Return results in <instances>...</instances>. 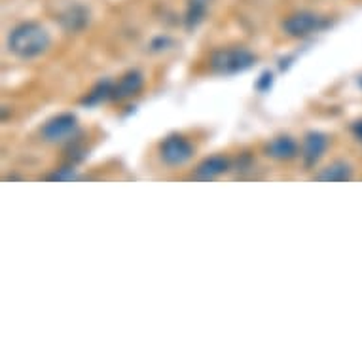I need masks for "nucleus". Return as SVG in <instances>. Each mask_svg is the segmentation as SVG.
<instances>
[{"mask_svg":"<svg viewBox=\"0 0 362 362\" xmlns=\"http://www.w3.org/2000/svg\"><path fill=\"white\" fill-rule=\"evenodd\" d=\"M49 33L35 21L18 25L8 36V49L21 59H35L49 48Z\"/></svg>","mask_w":362,"mask_h":362,"instance_id":"1","label":"nucleus"},{"mask_svg":"<svg viewBox=\"0 0 362 362\" xmlns=\"http://www.w3.org/2000/svg\"><path fill=\"white\" fill-rule=\"evenodd\" d=\"M256 63V55L245 48L218 49L211 55V69L216 74H238V72L249 71Z\"/></svg>","mask_w":362,"mask_h":362,"instance_id":"2","label":"nucleus"},{"mask_svg":"<svg viewBox=\"0 0 362 362\" xmlns=\"http://www.w3.org/2000/svg\"><path fill=\"white\" fill-rule=\"evenodd\" d=\"M40 135L46 143H69V141H72V139L78 135L76 116H72V114H59V116H54V118L48 119L46 124L42 125Z\"/></svg>","mask_w":362,"mask_h":362,"instance_id":"3","label":"nucleus"},{"mask_svg":"<svg viewBox=\"0 0 362 362\" xmlns=\"http://www.w3.org/2000/svg\"><path fill=\"white\" fill-rule=\"evenodd\" d=\"M328 25V21L322 16L315 12H296L288 16V18L283 21V30H285L288 36H294V38H303V36L313 35V33H319Z\"/></svg>","mask_w":362,"mask_h":362,"instance_id":"4","label":"nucleus"},{"mask_svg":"<svg viewBox=\"0 0 362 362\" xmlns=\"http://www.w3.org/2000/svg\"><path fill=\"white\" fill-rule=\"evenodd\" d=\"M160 156L163 163H167V165H185L186 161L194 156V146L182 135H169L160 144Z\"/></svg>","mask_w":362,"mask_h":362,"instance_id":"5","label":"nucleus"},{"mask_svg":"<svg viewBox=\"0 0 362 362\" xmlns=\"http://www.w3.org/2000/svg\"><path fill=\"white\" fill-rule=\"evenodd\" d=\"M328 148V137L321 131H311L303 139L302 158L305 167H313L317 161L321 160Z\"/></svg>","mask_w":362,"mask_h":362,"instance_id":"6","label":"nucleus"},{"mask_svg":"<svg viewBox=\"0 0 362 362\" xmlns=\"http://www.w3.org/2000/svg\"><path fill=\"white\" fill-rule=\"evenodd\" d=\"M144 86V76L139 71L127 72L125 76H122L116 86L112 89V99L114 101H124V99H129V97L137 95L139 91L143 89Z\"/></svg>","mask_w":362,"mask_h":362,"instance_id":"7","label":"nucleus"},{"mask_svg":"<svg viewBox=\"0 0 362 362\" xmlns=\"http://www.w3.org/2000/svg\"><path fill=\"white\" fill-rule=\"evenodd\" d=\"M226 171H230V160L224 158V156H213V158L203 160L196 167L194 178H197V180H211V178L218 177V175Z\"/></svg>","mask_w":362,"mask_h":362,"instance_id":"8","label":"nucleus"},{"mask_svg":"<svg viewBox=\"0 0 362 362\" xmlns=\"http://www.w3.org/2000/svg\"><path fill=\"white\" fill-rule=\"evenodd\" d=\"M266 152L274 160H292L298 154V143L292 137L283 135V137L274 139L272 143L267 144Z\"/></svg>","mask_w":362,"mask_h":362,"instance_id":"9","label":"nucleus"},{"mask_svg":"<svg viewBox=\"0 0 362 362\" xmlns=\"http://www.w3.org/2000/svg\"><path fill=\"white\" fill-rule=\"evenodd\" d=\"M63 29L69 33H78L82 30L89 21V12L83 6H71L66 12L61 13L59 18Z\"/></svg>","mask_w":362,"mask_h":362,"instance_id":"10","label":"nucleus"},{"mask_svg":"<svg viewBox=\"0 0 362 362\" xmlns=\"http://www.w3.org/2000/svg\"><path fill=\"white\" fill-rule=\"evenodd\" d=\"M351 177H353V169H351L349 163L334 161L328 167H325L315 178L322 180V182H345V180H351Z\"/></svg>","mask_w":362,"mask_h":362,"instance_id":"11","label":"nucleus"},{"mask_svg":"<svg viewBox=\"0 0 362 362\" xmlns=\"http://www.w3.org/2000/svg\"><path fill=\"white\" fill-rule=\"evenodd\" d=\"M211 2H213V0H188L185 16V23L188 29H196L197 25L202 23L203 19H205V16H207Z\"/></svg>","mask_w":362,"mask_h":362,"instance_id":"12","label":"nucleus"},{"mask_svg":"<svg viewBox=\"0 0 362 362\" xmlns=\"http://www.w3.org/2000/svg\"><path fill=\"white\" fill-rule=\"evenodd\" d=\"M112 89L114 83L105 80V82H99L95 88L89 91L88 95L82 99L83 107H97V105H101L103 101H107V99H112Z\"/></svg>","mask_w":362,"mask_h":362,"instance_id":"13","label":"nucleus"},{"mask_svg":"<svg viewBox=\"0 0 362 362\" xmlns=\"http://www.w3.org/2000/svg\"><path fill=\"white\" fill-rule=\"evenodd\" d=\"M173 46V40L169 36H158L154 40L150 42V49L152 52H161V49H167Z\"/></svg>","mask_w":362,"mask_h":362,"instance_id":"14","label":"nucleus"},{"mask_svg":"<svg viewBox=\"0 0 362 362\" xmlns=\"http://www.w3.org/2000/svg\"><path fill=\"white\" fill-rule=\"evenodd\" d=\"M272 83H274V74L269 71L262 72L260 80L256 82V89H258L260 93H264V91H267V89L272 88Z\"/></svg>","mask_w":362,"mask_h":362,"instance_id":"15","label":"nucleus"},{"mask_svg":"<svg viewBox=\"0 0 362 362\" xmlns=\"http://www.w3.org/2000/svg\"><path fill=\"white\" fill-rule=\"evenodd\" d=\"M74 177V169L72 167H63V169H59L57 173H54V175H49V180H69V178Z\"/></svg>","mask_w":362,"mask_h":362,"instance_id":"16","label":"nucleus"},{"mask_svg":"<svg viewBox=\"0 0 362 362\" xmlns=\"http://www.w3.org/2000/svg\"><path fill=\"white\" fill-rule=\"evenodd\" d=\"M351 131H353V135L356 137V141H361L362 143V119L355 122V124H353V127H351Z\"/></svg>","mask_w":362,"mask_h":362,"instance_id":"17","label":"nucleus"},{"mask_svg":"<svg viewBox=\"0 0 362 362\" xmlns=\"http://www.w3.org/2000/svg\"><path fill=\"white\" fill-rule=\"evenodd\" d=\"M358 86H361V88H362V76L358 78Z\"/></svg>","mask_w":362,"mask_h":362,"instance_id":"18","label":"nucleus"}]
</instances>
